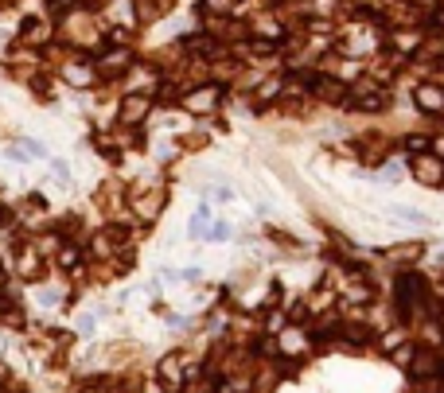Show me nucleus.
Segmentation results:
<instances>
[{"mask_svg": "<svg viewBox=\"0 0 444 393\" xmlns=\"http://www.w3.org/2000/svg\"><path fill=\"white\" fill-rule=\"evenodd\" d=\"M413 175H417V179H421V183H429V187H440V183H444V164L437 160V156H417V160H413Z\"/></svg>", "mask_w": 444, "mask_h": 393, "instance_id": "1", "label": "nucleus"}, {"mask_svg": "<svg viewBox=\"0 0 444 393\" xmlns=\"http://www.w3.org/2000/svg\"><path fill=\"white\" fill-rule=\"evenodd\" d=\"M413 98L425 113H444V90L433 86V82H421V86L413 90Z\"/></svg>", "mask_w": 444, "mask_h": 393, "instance_id": "2", "label": "nucleus"}, {"mask_svg": "<svg viewBox=\"0 0 444 393\" xmlns=\"http://www.w3.org/2000/svg\"><path fill=\"white\" fill-rule=\"evenodd\" d=\"M148 105H152V102H148V94H129L125 102H121V113H117V117H121L125 125H137V121H144Z\"/></svg>", "mask_w": 444, "mask_h": 393, "instance_id": "3", "label": "nucleus"}, {"mask_svg": "<svg viewBox=\"0 0 444 393\" xmlns=\"http://www.w3.org/2000/svg\"><path fill=\"white\" fill-rule=\"evenodd\" d=\"M218 98H222V90H218V86H207V90H195V94H187L184 105H187L191 113H207V110H215Z\"/></svg>", "mask_w": 444, "mask_h": 393, "instance_id": "4", "label": "nucleus"}, {"mask_svg": "<svg viewBox=\"0 0 444 393\" xmlns=\"http://www.w3.org/2000/svg\"><path fill=\"white\" fill-rule=\"evenodd\" d=\"M160 386L168 393L184 389V366H179V358H164V362H160Z\"/></svg>", "mask_w": 444, "mask_h": 393, "instance_id": "5", "label": "nucleus"}, {"mask_svg": "<svg viewBox=\"0 0 444 393\" xmlns=\"http://www.w3.org/2000/svg\"><path fill=\"white\" fill-rule=\"evenodd\" d=\"M133 63V55H129L125 43H117V51H105L97 58V70H125V66Z\"/></svg>", "mask_w": 444, "mask_h": 393, "instance_id": "6", "label": "nucleus"}, {"mask_svg": "<svg viewBox=\"0 0 444 393\" xmlns=\"http://www.w3.org/2000/svg\"><path fill=\"white\" fill-rule=\"evenodd\" d=\"M312 90H316L319 98H332V102H343V98H347V86H343V82H332V78H312Z\"/></svg>", "mask_w": 444, "mask_h": 393, "instance_id": "7", "label": "nucleus"}, {"mask_svg": "<svg viewBox=\"0 0 444 393\" xmlns=\"http://www.w3.org/2000/svg\"><path fill=\"white\" fill-rule=\"evenodd\" d=\"M207 222H211V206H207V203H199V211L191 214V226H187V238L199 241L203 234H207Z\"/></svg>", "mask_w": 444, "mask_h": 393, "instance_id": "8", "label": "nucleus"}, {"mask_svg": "<svg viewBox=\"0 0 444 393\" xmlns=\"http://www.w3.org/2000/svg\"><path fill=\"white\" fill-rule=\"evenodd\" d=\"M67 78L74 86H90L94 82V66H67Z\"/></svg>", "mask_w": 444, "mask_h": 393, "instance_id": "9", "label": "nucleus"}, {"mask_svg": "<svg viewBox=\"0 0 444 393\" xmlns=\"http://www.w3.org/2000/svg\"><path fill=\"white\" fill-rule=\"evenodd\" d=\"M226 238H230V226H226V222L207 226V234H203V241H226Z\"/></svg>", "mask_w": 444, "mask_h": 393, "instance_id": "10", "label": "nucleus"}, {"mask_svg": "<svg viewBox=\"0 0 444 393\" xmlns=\"http://www.w3.org/2000/svg\"><path fill=\"white\" fill-rule=\"evenodd\" d=\"M12 156H43V145H36V140H23V145H12Z\"/></svg>", "mask_w": 444, "mask_h": 393, "instance_id": "11", "label": "nucleus"}, {"mask_svg": "<svg viewBox=\"0 0 444 393\" xmlns=\"http://www.w3.org/2000/svg\"><path fill=\"white\" fill-rule=\"evenodd\" d=\"M406 148H409V152H413V156L429 152V137H409V140H406Z\"/></svg>", "mask_w": 444, "mask_h": 393, "instance_id": "12", "label": "nucleus"}, {"mask_svg": "<svg viewBox=\"0 0 444 393\" xmlns=\"http://www.w3.org/2000/svg\"><path fill=\"white\" fill-rule=\"evenodd\" d=\"M74 261H78V249H74V246H67V249L59 253V265H63V269H74Z\"/></svg>", "mask_w": 444, "mask_h": 393, "instance_id": "13", "label": "nucleus"}, {"mask_svg": "<svg viewBox=\"0 0 444 393\" xmlns=\"http://www.w3.org/2000/svg\"><path fill=\"white\" fill-rule=\"evenodd\" d=\"M203 8H207V12H230L234 0H203Z\"/></svg>", "mask_w": 444, "mask_h": 393, "instance_id": "14", "label": "nucleus"}, {"mask_svg": "<svg viewBox=\"0 0 444 393\" xmlns=\"http://www.w3.org/2000/svg\"><path fill=\"white\" fill-rule=\"evenodd\" d=\"M51 175H55L59 183H70V168H67L63 160H55V164H51Z\"/></svg>", "mask_w": 444, "mask_h": 393, "instance_id": "15", "label": "nucleus"}, {"mask_svg": "<svg viewBox=\"0 0 444 393\" xmlns=\"http://www.w3.org/2000/svg\"><path fill=\"white\" fill-rule=\"evenodd\" d=\"M413 355H417L413 347H401L398 355H393V362H398V366H409V362H413Z\"/></svg>", "mask_w": 444, "mask_h": 393, "instance_id": "16", "label": "nucleus"}, {"mask_svg": "<svg viewBox=\"0 0 444 393\" xmlns=\"http://www.w3.org/2000/svg\"><path fill=\"white\" fill-rule=\"evenodd\" d=\"M429 148H433L437 156H444V137H440V140H429Z\"/></svg>", "mask_w": 444, "mask_h": 393, "instance_id": "17", "label": "nucleus"}]
</instances>
